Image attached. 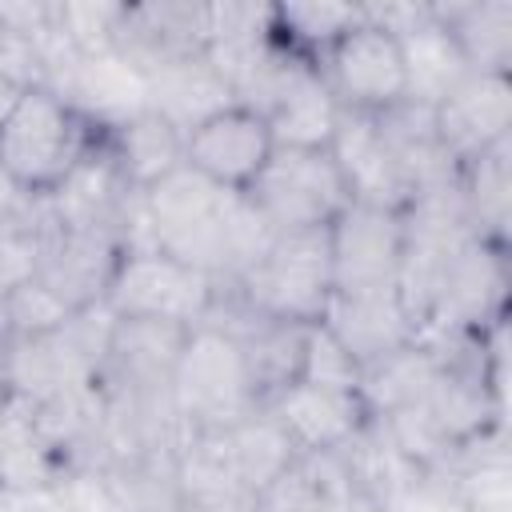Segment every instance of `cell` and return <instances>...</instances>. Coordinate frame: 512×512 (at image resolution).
Returning a JSON list of instances; mask_svg holds the SVG:
<instances>
[{
  "label": "cell",
  "instance_id": "obj_2",
  "mask_svg": "<svg viewBox=\"0 0 512 512\" xmlns=\"http://www.w3.org/2000/svg\"><path fill=\"white\" fill-rule=\"evenodd\" d=\"M100 136L64 96L32 84L0 124V172L32 196H48Z\"/></svg>",
  "mask_w": 512,
  "mask_h": 512
},
{
  "label": "cell",
  "instance_id": "obj_25",
  "mask_svg": "<svg viewBox=\"0 0 512 512\" xmlns=\"http://www.w3.org/2000/svg\"><path fill=\"white\" fill-rule=\"evenodd\" d=\"M472 72L512 76V0H448L432 4Z\"/></svg>",
  "mask_w": 512,
  "mask_h": 512
},
{
  "label": "cell",
  "instance_id": "obj_24",
  "mask_svg": "<svg viewBox=\"0 0 512 512\" xmlns=\"http://www.w3.org/2000/svg\"><path fill=\"white\" fill-rule=\"evenodd\" d=\"M144 96H148V108L180 132H192L200 120H208V116H216L220 108L232 104L228 84L220 80V72L212 68V60L204 52L172 60L168 68L148 76Z\"/></svg>",
  "mask_w": 512,
  "mask_h": 512
},
{
  "label": "cell",
  "instance_id": "obj_7",
  "mask_svg": "<svg viewBox=\"0 0 512 512\" xmlns=\"http://www.w3.org/2000/svg\"><path fill=\"white\" fill-rule=\"evenodd\" d=\"M216 296H220V284L208 272L160 248H128L104 304L112 308V316H144V320L196 328L208 320Z\"/></svg>",
  "mask_w": 512,
  "mask_h": 512
},
{
  "label": "cell",
  "instance_id": "obj_21",
  "mask_svg": "<svg viewBox=\"0 0 512 512\" xmlns=\"http://www.w3.org/2000/svg\"><path fill=\"white\" fill-rule=\"evenodd\" d=\"M340 456L376 512H408L432 488V476L416 460H408L376 420H368L360 436L340 448Z\"/></svg>",
  "mask_w": 512,
  "mask_h": 512
},
{
  "label": "cell",
  "instance_id": "obj_23",
  "mask_svg": "<svg viewBox=\"0 0 512 512\" xmlns=\"http://www.w3.org/2000/svg\"><path fill=\"white\" fill-rule=\"evenodd\" d=\"M376 124L412 188V196L428 192V188H440V184H452L456 180V160L444 152L440 136H436V120H432V108L424 104H412V100H400L384 112H376Z\"/></svg>",
  "mask_w": 512,
  "mask_h": 512
},
{
  "label": "cell",
  "instance_id": "obj_26",
  "mask_svg": "<svg viewBox=\"0 0 512 512\" xmlns=\"http://www.w3.org/2000/svg\"><path fill=\"white\" fill-rule=\"evenodd\" d=\"M108 148L124 172V180L144 192L156 180H164L168 172H176L184 164V132L172 128L164 116H156L152 108L128 116L116 128H104Z\"/></svg>",
  "mask_w": 512,
  "mask_h": 512
},
{
  "label": "cell",
  "instance_id": "obj_11",
  "mask_svg": "<svg viewBox=\"0 0 512 512\" xmlns=\"http://www.w3.org/2000/svg\"><path fill=\"white\" fill-rule=\"evenodd\" d=\"M320 324L332 340L360 364V372L408 344L420 340V324L412 320L396 284H368V288H332Z\"/></svg>",
  "mask_w": 512,
  "mask_h": 512
},
{
  "label": "cell",
  "instance_id": "obj_17",
  "mask_svg": "<svg viewBox=\"0 0 512 512\" xmlns=\"http://www.w3.org/2000/svg\"><path fill=\"white\" fill-rule=\"evenodd\" d=\"M328 152L344 176L352 204L388 208V212H404L412 204V188L372 112H340Z\"/></svg>",
  "mask_w": 512,
  "mask_h": 512
},
{
  "label": "cell",
  "instance_id": "obj_33",
  "mask_svg": "<svg viewBox=\"0 0 512 512\" xmlns=\"http://www.w3.org/2000/svg\"><path fill=\"white\" fill-rule=\"evenodd\" d=\"M4 308H8V320H12V332L16 340H28V336H44V332H56L64 320H72L76 312L48 288L40 284L36 276L16 284L8 296H4Z\"/></svg>",
  "mask_w": 512,
  "mask_h": 512
},
{
  "label": "cell",
  "instance_id": "obj_20",
  "mask_svg": "<svg viewBox=\"0 0 512 512\" xmlns=\"http://www.w3.org/2000/svg\"><path fill=\"white\" fill-rule=\"evenodd\" d=\"M260 512H376L340 452H300L256 500Z\"/></svg>",
  "mask_w": 512,
  "mask_h": 512
},
{
  "label": "cell",
  "instance_id": "obj_5",
  "mask_svg": "<svg viewBox=\"0 0 512 512\" xmlns=\"http://www.w3.org/2000/svg\"><path fill=\"white\" fill-rule=\"evenodd\" d=\"M172 408L184 432H220L260 408L240 344L224 328L196 324L188 332L172 372Z\"/></svg>",
  "mask_w": 512,
  "mask_h": 512
},
{
  "label": "cell",
  "instance_id": "obj_14",
  "mask_svg": "<svg viewBox=\"0 0 512 512\" xmlns=\"http://www.w3.org/2000/svg\"><path fill=\"white\" fill-rule=\"evenodd\" d=\"M272 148L276 144L268 120L240 104H228L216 116L200 120L192 132H184V164L232 192H244L256 180Z\"/></svg>",
  "mask_w": 512,
  "mask_h": 512
},
{
  "label": "cell",
  "instance_id": "obj_6",
  "mask_svg": "<svg viewBox=\"0 0 512 512\" xmlns=\"http://www.w3.org/2000/svg\"><path fill=\"white\" fill-rule=\"evenodd\" d=\"M244 196L276 232L328 228L352 204L328 148H272Z\"/></svg>",
  "mask_w": 512,
  "mask_h": 512
},
{
  "label": "cell",
  "instance_id": "obj_39",
  "mask_svg": "<svg viewBox=\"0 0 512 512\" xmlns=\"http://www.w3.org/2000/svg\"><path fill=\"white\" fill-rule=\"evenodd\" d=\"M4 48H8V28H4V20H0V64H4ZM12 80V76H8Z\"/></svg>",
  "mask_w": 512,
  "mask_h": 512
},
{
  "label": "cell",
  "instance_id": "obj_15",
  "mask_svg": "<svg viewBox=\"0 0 512 512\" xmlns=\"http://www.w3.org/2000/svg\"><path fill=\"white\" fill-rule=\"evenodd\" d=\"M136 200H140V192L124 180L104 128L92 140V148L72 164V172L48 192V204H52V216L60 228H108L120 236L128 232V216H132Z\"/></svg>",
  "mask_w": 512,
  "mask_h": 512
},
{
  "label": "cell",
  "instance_id": "obj_28",
  "mask_svg": "<svg viewBox=\"0 0 512 512\" xmlns=\"http://www.w3.org/2000/svg\"><path fill=\"white\" fill-rule=\"evenodd\" d=\"M464 212L476 228V236L508 244V220H512V140L496 144L492 152L476 156L456 176Z\"/></svg>",
  "mask_w": 512,
  "mask_h": 512
},
{
  "label": "cell",
  "instance_id": "obj_12",
  "mask_svg": "<svg viewBox=\"0 0 512 512\" xmlns=\"http://www.w3.org/2000/svg\"><path fill=\"white\" fill-rule=\"evenodd\" d=\"M436 136L456 168L512 140V76L508 72H468L436 108Z\"/></svg>",
  "mask_w": 512,
  "mask_h": 512
},
{
  "label": "cell",
  "instance_id": "obj_9",
  "mask_svg": "<svg viewBox=\"0 0 512 512\" xmlns=\"http://www.w3.org/2000/svg\"><path fill=\"white\" fill-rule=\"evenodd\" d=\"M320 80L344 112H384L404 100V56L392 28L364 16L316 60Z\"/></svg>",
  "mask_w": 512,
  "mask_h": 512
},
{
  "label": "cell",
  "instance_id": "obj_27",
  "mask_svg": "<svg viewBox=\"0 0 512 512\" xmlns=\"http://www.w3.org/2000/svg\"><path fill=\"white\" fill-rule=\"evenodd\" d=\"M340 104L320 80L316 68H304L288 92L276 100V108L264 116L276 148H328L340 124Z\"/></svg>",
  "mask_w": 512,
  "mask_h": 512
},
{
  "label": "cell",
  "instance_id": "obj_29",
  "mask_svg": "<svg viewBox=\"0 0 512 512\" xmlns=\"http://www.w3.org/2000/svg\"><path fill=\"white\" fill-rule=\"evenodd\" d=\"M436 372H440V348L428 336H420L416 344L368 364L360 372V396L372 416H388L396 408L416 404L432 388Z\"/></svg>",
  "mask_w": 512,
  "mask_h": 512
},
{
  "label": "cell",
  "instance_id": "obj_38",
  "mask_svg": "<svg viewBox=\"0 0 512 512\" xmlns=\"http://www.w3.org/2000/svg\"><path fill=\"white\" fill-rule=\"evenodd\" d=\"M16 196H20V188H16V184H12V180L0 172V216L12 208V200H16Z\"/></svg>",
  "mask_w": 512,
  "mask_h": 512
},
{
  "label": "cell",
  "instance_id": "obj_30",
  "mask_svg": "<svg viewBox=\"0 0 512 512\" xmlns=\"http://www.w3.org/2000/svg\"><path fill=\"white\" fill-rule=\"evenodd\" d=\"M224 432V444H228V456L240 472V484L260 500V492L300 456L296 444L288 440L284 424L260 404L256 412H248L244 420H236L232 428H220Z\"/></svg>",
  "mask_w": 512,
  "mask_h": 512
},
{
  "label": "cell",
  "instance_id": "obj_8",
  "mask_svg": "<svg viewBox=\"0 0 512 512\" xmlns=\"http://www.w3.org/2000/svg\"><path fill=\"white\" fill-rule=\"evenodd\" d=\"M508 244L472 236L444 268L436 304L420 336H488L508 316Z\"/></svg>",
  "mask_w": 512,
  "mask_h": 512
},
{
  "label": "cell",
  "instance_id": "obj_16",
  "mask_svg": "<svg viewBox=\"0 0 512 512\" xmlns=\"http://www.w3.org/2000/svg\"><path fill=\"white\" fill-rule=\"evenodd\" d=\"M328 248H332L336 288L396 284L404 256V212L348 204L328 224Z\"/></svg>",
  "mask_w": 512,
  "mask_h": 512
},
{
  "label": "cell",
  "instance_id": "obj_4",
  "mask_svg": "<svg viewBox=\"0 0 512 512\" xmlns=\"http://www.w3.org/2000/svg\"><path fill=\"white\" fill-rule=\"evenodd\" d=\"M112 324H116L112 308L92 304V308H80L72 320H64L56 332L16 340L4 368V392L16 404L32 408L60 392L96 384L108 356Z\"/></svg>",
  "mask_w": 512,
  "mask_h": 512
},
{
  "label": "cell",
  "instance_id": "obj_35",
  "mask_svg": "<svg viewBox=\"0 0 512 512\" xmlns=\"http://www.w3.org/2000/svg\"><path fill=\"white\" fill-rule=\"evenodd\" d=\"M0 512H68L56 480L32 488H0Z\"/></svg>",
  "mask_w": 512,
  "mask_h": 512
},
{
  "label": "cell",
  "instance_id": "obj_1",
  "mask_svg": "<svg viewBox=\"0 0 512 512\" xmlns=\"http://www.w3.org/2000/svg\"><path fill=\"white\" fill-rule=\"evenodd\" d=\"M140 208L148 248H160L208 272L220 288L236 284L276 236V228L256 212L244 192L220 188L188 164L144 188Z\"/></svg>",
  "mask_w": 512,
  "mask_h": 512
},
{
  "label": "cell",
  "instance_id": "obj_19",
  "mask_svg": "<svg viewBox=\"0 0 512 512\" xmlns=\"http://www.w3.org/2000/svg\"><path fill=\"white\" fill-rule=\"evenodd\" d=\"M124 236L108 228H56L36 280L48 284L72 312L104 304L124 260Z\"/></svg>",
  "mask_w": 512,
  "mask_h": 512
},
{
  "label": "cell",
  "instance_id": "obj_34",
  "mask_svg": "<svg viewBox=\"0 0 512 512\" xmlns=\"http://www.w3.org/2000/svg\"><path fill=\"white\" fill-rule=\"evenodd\" d=\"M300 380H316V384H332V388H356L360 392V364L332 340V332L324 324H312L308 332V352H304V376Z\"/></svg>",
  "mask_w": 512,
  "mask_h": 512
},
{
  "label": "cell",
  "instance_id": "obj_32",
  "mask_svg": "<svg viewBox=\"0 0 512 512\" xmlns=\"http://www.w3.org/2000/svg\"><path fill=\"white\" fill-rule=\"evenodd\" d=\"M120 4L124 0H56V24L80 56L112 52V32H116V20H120Z\"/></svg>",
  "mask_w": 512,
  "mask_h": 512
},
{
  "label": "cell",
  "instance_id": "obj_31",
  "mask_svg": "<svg viewBox=\"0 0 512 512\" xmlns=\"http://www.w3.org/2000/svg\"><path fill=\"white\" fill-rule=\"evenodd\" d=\"M360 16H364V4H328V0L268 4L272 36L288 52H296L300 60H308V64H316Z\"/></svg>",
  "mask_w": 512,
  "mask_h": 512
},
{
  "label": "cell",
  "instance_id": "obj_13",
  "mask_svg": "<svg viewBox=\"0 0 512 512\" xmlns=\"http://www.w3.org/2000/svg\"><path fill=\"white\" fill-rule=\"evenodd\" d=\"M192 328L144 316H116L100 388L116 396H172V372Z\"/></svg>",
  "mask_w": 512,
  "mask_h": 512
},
{
  "label": "cell",
  "instance_id": "obj_10",
  "mask_svg": "<svg viewBox=\"0 0 512 512\" xmlns=\"http://www.w3.org/2000/svg\"><path fill=\"white\" fill-rule=\"evenodd\" d=\"M208 48V4L200 0H124L112 52L144 80L172 60Z\"/></svg>",
  "mask_w": 512,
  "mask_h": 512
},
{
  "label": "cell",
  "instance_id": "obj_3",
  "mask_svg": "<svg viewBox=\"0 0 512 512\" xmlns=\"http://www.w3.org/2000/svg\"><path fill=\"white\" fill-rule=\"evenodd\" d=\"M228 288L256 316L292 320V324H320L328 296L336 288L328 228L276 232L272 244L264 248V256Z\"/></svg>",
  "mask_w": 512,
  "mask_h": 512
},
{
  "label": "cell",
  "instance_id": "obj_37",
  "mask_svg": "<svg viewBox=\"0 0 512 512\" xmlns=\"http://www.w3.org/2000/svg\"><path fill=\"white\" fill-rule=\"evenodd\" d=\"M20 92H24V88H20L16 80H8V76L0 72V124L8 120V112H12V104L20 100Z\"/></svg>",
  "mask_w": 512,
  "mask_h": 512
},
{
  "label": "cell",
  "instance_id": "obj_22",
  "mask_svg": "<svg viewBox=\"0 0 512 512\" xmlns=\"http://www.w3.org/2000/svg\"><path fill=\"white\" fill-rule=\"evenodd\" d=\"M56 96H64L88 124L96 128H116L128 116L148 108L144 96V76L132 72L116 52H92L76 56L68 76L60 80Z\"/></svg>",
  "mask_w": 512,
  "mask_h": 512
},
{
  "label": "cell",
  "instance_id": "obj_18",
  "mask_svg": "<svg viewBox=\"0 0 512 512\" xmlns=\"http://www.w3.org/2000/svg\"><path fill=\"white\" fill-rule=\"evenodd\" d=\"M296 444V452H340L372 420L356 388H332L316 380H296L264 404Z\"/></svg>",
  "mask_w": 512,
  "mask_h": 512
},
{
  "label": "cell",
  "instance_id": "obj_36",
  "mask_svg": "<svg viewBox=\"0 0 512 512\" xmlns=\"http://www.w3.org/2000/svg\"><path fill=\"white\" fill-rule=\"evenodd\" d=\"M12 344H16V332H12V320H8V308H4V296H0V388H4V368H8Z\"/></svg>",
  "mask_w": 512,
  "mask_h": 512
}]
</instances>
